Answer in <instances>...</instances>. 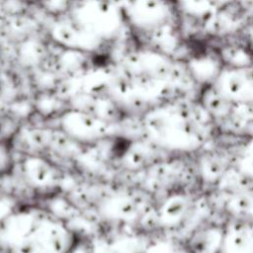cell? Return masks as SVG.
Listing matches in <instances>:
<instances>
[{"label": "cell", "mask_w": 253, "mask_h": 253, "mask_svg": "<svg viewBox=\"0 0 253 253\" xmlns=\"http://www.w3.org/2000/svg\"><path fill=\"white\" fill-rule=\"evenodd\" d=\"M214 7H223L229 5L233 0H209Z\"/></svg>", "instance_id": "1"}]
</instances>
